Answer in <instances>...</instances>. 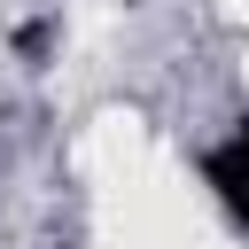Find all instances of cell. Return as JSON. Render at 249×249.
<instances>
[{
    "label": "cell",
    "mask_w": 249,
    "mask_h": 249,
    "mask_svg": "<svg viewBox=\"0 0 249 249\" xmlns=\"http://www.w3.org/2000/svg\"><path fill=\"white\" fill-rule=\"evenodd\" d=\"M101 233L117 249H171L187 233V187L163 156H140L124 179L101 187Z\"/></svg>",
    "instance_id": "obj_1"
},
{
    "label": "cell",
    "mask_w": 249,
    "mask_h": 249,
    "mask_svg": "<svg viewBox=\"0 0 249 249\" xmlns=\"http://www.w3.org/2000/svg\"><path fill=\"white\" fill-rule=\"evenodd\" d=\"M148 156V132H140V117H93L86 132H78V171L86 179H124L132 163Z\"/></svg>",
    "instance_id": "obj_2"
},
{
    "label": "cell",
    "mask_w": 249,
    "mask_h": 249,
    "mask_svg": "<svg viewBox=\"0 0 249 249\" xmlns=\"http://www.w3.org/2000/svg\"><path fill=\"white\" fill-rule=\"evenodd\" d=\"M218 8H226V16H249V0H218Z\"/></svg>",
    "instance_id": "obj_3"
},
{
    "label": "cell",
    "mask_w": 249,
    "mask_h": 249,
    "mask_svg": "<svg viewBox=\"0 0 249 249\" xmlns=\"http://www.w3.org/2000/svg\"><path fill=\"white\" fill-rule=\"evenodd\" d=\"M171 249H226V241H171Z\"/></svg>",
    "instance_id": "obj_4"
},
{
    "label": "cell",
    "mask_w": 249,
    "mask_h": 249,
    "mask_svg": "<svg viewBox=\"0 0 249 249\" xmlns=\"http://www.w3.org/2000/svg\"><path fill=\"white\" fill-rule=\"evenodd\" d=\"M241 70H249V62H241Z\"/></svg>",
    "instance_id": "obj_5"
}]
</instances>
